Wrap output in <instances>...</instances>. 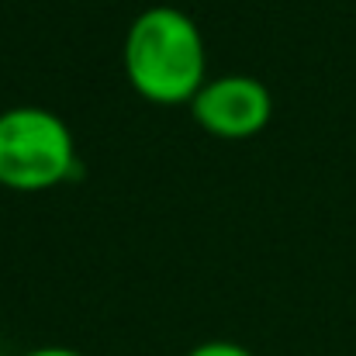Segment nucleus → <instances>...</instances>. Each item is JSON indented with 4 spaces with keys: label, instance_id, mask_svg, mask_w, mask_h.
<instances>
[{
    "label": "nucleus",
    "instance_id": "nucleus-1",
    "mask_svg": "<svg viewBox=\"0 0 356 356\" xmlns=\"http://www.w3.org/2000/svg\"><path fill=\"white\" fill-rule=\"evenodd\" d=\"M124 76L149 104H191L208 83L197 21L170 3L145 7L124 35Z\"/></svg>",
    "mask_w": 356,
    "mask_h": 356
},
{
    "label": "nucleus",
    "instance_id": "nucleus-2",
    "mask_svg": "<svg viewBox=\"0 0 356 356\" xmlns=\"http://www.w3.org/2000/svg\"><path fill=\"white\" fill-rule=\"evenodd\" d=\"M76 170V142L66 121L45 108L0 111V187L38 194Z\"/></svg>",
    "mask_w": 356,
    "mask_h": 356
},
{
    "label": "nucleus",
    "instance_id": "nucleus-3",
    "mask_svg": "<svg viewBox=\"0 0 356 356\" xmlns=\"http://www.w3.org/2000/svg\"><path fill=\"white\" fill-rule=\"evenodd\" d=\"M191 115L208 135L225 142H242L266 128L273 115V97L266 83H259L256 76L232 73V76L208 80L191 101Z\"/></svg>",
    "mask_w": 356,
    "mask_h": 356
},
{
    "label": "nucleus",
    "instance_id": "nucleus-4",
    "mask_svg": "<svg viewBox=\"0 0 356 356\" xmlns=\"http://www.w3.org/2000/svg\"><path fill=\"white\" fill-rule=\"evenodd\" d=\"M187 356H256V353L238 346V343H229V339H208V343H197Z\"/></svg>",
    "mask_w": 356,
    "mask_h": 356
},
{
    "label": "nucleus",
    "instance_id": "nucleus-5",
    "mask_svg": "<svg viewBox=\"0 0 356 356\" xmlns=\"http://www.w3.org/2000/svg\"><path fill=\"white\" fill-rule=\"evenodd\" d=\"M21 356H87L80 350H70V346H38V350H28Z\"/></svg>",
    "mask_w": 356,
    "mask_h": 356
}]
</instances>
